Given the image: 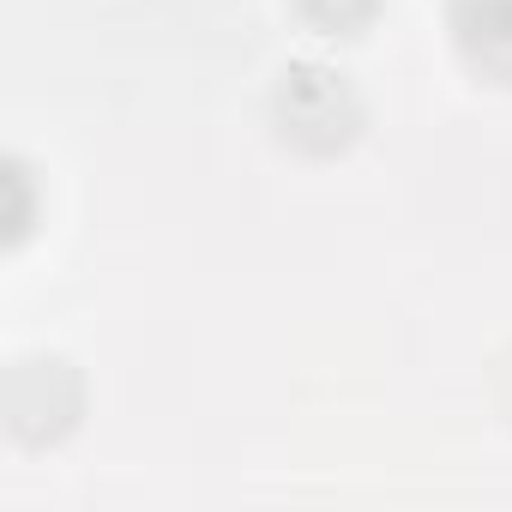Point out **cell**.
Listing matches in <instances>:
<instances>
[{"instance_id":"1","label":"cell","mask_w":512,"mask_h":512,"mask_svg":"<svg viewBox=\"0 0 512 512\" xmlns=\"http://www.w3.org/2000/svg\"><path fill=\"white\" fill-rule=\"evenodd\" d=\"M464 37L482 43V55H500V43H512V0H476V13L464 19Z\"/></svg>"},{"instance_id":"2","label":"cell","mask_w":512,"mask_h":512,"mask_svg":"<svg viewBox=\"0 0 512 512\" xmlns=\"http://www.w3.org/2000/svg\"><path fill=\"white\" fill-rule=\"evenodd\" d=\"M308 13L326 19V25H356V19L374 13V0H308Z\"/></svg>"}]
</instances>
